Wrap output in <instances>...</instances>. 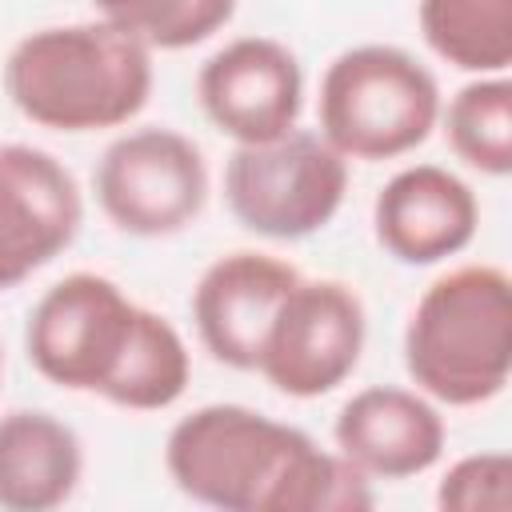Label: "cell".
<instances>
[{"instance_id": "cell-1", "label": "cell", "mask_w": 512, "mask_h": 512, "mask_svg": "<svg viewBox=\"0 0 512 512\" xmlns=\"http://www.w3.org/2000/svg\"><path fill=\"white\" fill-rule=\"evenodd\" d=\"M172 484L220 512H368L372 476L244 404H204L164 444Z\"/></svg>"}, {"instance_id": "cell-2", "label": "cell", "mask_w": 512, "mask_h": 512, "mask_svg": "<svg viewBox=\"0 0 512 512\" xmlns=\"http://www.w3.org/2000/svg\"><path fill=\"white\" fill-rule=\"evenodd\" d=\"M24 348L44 380L132 412L176 404L192 376L184 336L96 272H72L36 300Z\"/></svg>"}, {"instance_id": "cell-3", "label": "cell", "mask_w": 512, "mask_h": 512, "mask_svg": "<svg viewBox=\"0 0 512 512\" xmlns=\"http://www.w3.org/2000/svg\"><path fill=\"white\" fill-rule=\"evenodd\" d=\"M16 112L52 132L128 124L152 96V48L108 20L28 32L4 60Z\"/></svg>"}, {"instance_id": "cell-4", "label": "cell", "mask_w": 512, "mask_h": 512, "mask_svg": "<svg viewBox=\"0 0 512 512\" xmlns=\"http://www.w3.org/2000/svg\"><path fill=\"white\" fill-rule=\"evenodd\" d=\"M404 368L428 400L472 408L504 392L512 368V280L460 264L432 280L404 328Z\"/></svg>"}, {"instance_id": "cell-5", "label": "cell", "mask_w": 512, "mask_h": 512, "mask_svg": "<svg viewBox=\"0 0 512 512\" xmlns=\"http://www.w3.org/2000/svg\"><path fill=\"white\" fill-rule=\"evenodd\" d=\"M320 136L344 160H396L440 120L436 76L396 44L340 52L320 76Z\"/></svg>"}, {"instance_id": "cell-6", "label": "cell", "mask_w": 512, "mask_h": 512, "mask_svg": "<svg viewBox=\"0 0 512 512\" xmlns=\"http://www.w3.org/2000/svg\"><path fill=\"white\" fill-rule=\"evenodd\" d=\"M348 160L320 136L292 128L264 144H236L224 168L232 216L268 240H304L344 204Z\"/></svg>"}, {"instance_id": "cell-7", "label": "cell", "mask_w": 512, "mask_h": 512, "mask_svg": "<svg viewBox=\"0 0 512 512\" xmlns=\"http://www.w3.org/2000/svg\"><path fill=\"white\" fill-rule=\"evenodd\" d=\"M92 188L120 232L172 236L204 212L208 164L184 132L148 124L104 148Z\"/></svg>"}, {"instance_id": "cell-8", "label": "cell", "mask_w": 512, "mask_h": 512, "mask_svg": "<svg viewBox=\"0 0 512 512\" xmlns=\"http://www.w3.org/2000/svg\"><path fill=\"white\" fill-rule=\"evenodd\" d=\"M368 316L344 280H296L276 304L260 340L256 372L284 396L312 400L332 392L360 364Z\"/></svg>"}, {"instance_id": "cell-9", "label": "cell", "mask_w": 512, "mask_h": 512, "mask_svg": "<svg viewBox=\"0 0 512 512\" xmlns=\"http://www.w3.org/2000/svg\"><path fill=\"white\" fill-rule=\"evenodd\" d=\"M196 96L224 136L236 144H264L296 128L304 72L288 44L272 36H240L200 64Z\"/></svg>"}, {"instance_id": "cell-10", "label": "cell", "mask_w": 512, "mask_h": 512, "mask_svg": "<svg viewBox=\"0 0 512 512\" xmlns=\"http://www.w3.org/2000/svg\"><path fill=\"white\" fill-rule=\"evenodd\" d=\"M76 176L44 148H0V292L52 264L80 232Z\"/></svg>"}, {"instance_id": "cell-11", "label": "cell", "mask_w": 512, "mask_h": 512, "mask_svg": "<svg viewBox=\"0 0 512 512\" xmlns=\"http://www.w3.org/2000/svg\"><path fill=\"white\" fill-rule=\"evenodd\" d=\"M296 280L300 272L268 252H228L212 260L192 288V324L212 360L256 372L268 320Z\"/></svg>"}, {"instance_id": "cell-12", "label": "cell", "mask_w": 512, "mask_h": 512, "mask_svg": "<svg viewBox=\"0 0 512 512\" xmlns=\"http://www.w3.org/2000/svg\"><path fill=\"white\" fill-rule=\"evenodd\" d=\"M476 192L440 164L400 168L372 204L376 244L400 264H440L476 236Z\"/></svg>"}, {"instance_id": "cell-13", "label": "cell", "mask_w": 512, "mask_h": 512, "mask_svg": "<svg viewBox=\"0 0 512 512\" xmlns=\"http://www.w3.org/2000/svg\"><path fill=\"white\" fill-rule=\"evenodd\" d=\"M336 452L364 476L404 480L428 472L444 456V416L412 388L372 384L344 400L332 424Z\"/></svg>"}, {"instance_id": "cell-14", "label": "cell", "mask_w": 512, "mask_h": 512, "mask_svg": "<svg viewBox=\"0 0 512 512\" xmlns=\"http://www.w3.org/2000/svg\"><path fill=\"white\" fill-rule=\"evenodd\" d=\"M84 476L80 436L44 408H12L0 416V508H60Z\"/></svg>"}, {"instance_id": "cell-15", "label": "cell", "mask_w": 512, "mask_h": 512, "mask_svg": "<svg viewBox=\"0 0 512 512\" xmlns=\"http://www.w3.org/2000/svg\"><path fill=\"white\" fill-rule=\"evenodd\" d=\"M424 44L460 72L504 76L512 64V0H420Z\"/></svg>"}, {"instance_id": "cell-16", "label": "cell", "mask_w": 512, "mask_h": 512, "mask_svg": "<svg viewBox=\"0 0 512 512\" xmlns=\"http://www.w3.org/2000/svg\"><path fill=\"white\" fill-rule=\"evenodd\" d=\"M444 116L448 148L484 176L512 172V84L504 76H480L464 84Z\"/></svg>"}, {"instance_id": "cell-17", "label": "cell", "mask_w": 512, "mask_h": 512, "mask_svg": "<svg viewBox=\"0 0 512 512\" xmlns=\"http://www.w3.org/2000/svg\"><path fill=\"white\" fill-rule=\"evenodd\" d=\"M100 20L132 32L148 48L180 52L220 32L236 0H96Z\"/></svg>"}, {"instance_id": "cell-18", "label": "cell", "mask_w": 512, "mask_h": 512, "mask_svg": "<svg viewBox=\"0 0 512 512\" xmlns=\"http://www.w3.org/2000/svg\"><path fill=\"white\" fill-rule=\"evenodd\" d=\"M436 508L444 512H508L512 508V460L504 452H472L456 460L440 488Z\"/></svg>"}, {"instance_id": "cell-19", "label": "cell", "mask_w": 512, "mask_h": 512, "mask_svg": "<svg viewBox=\"0 0 512 512\" xmlns=\"http://www.w3.org/2000/svg\"><path fill=\"white\" fill-rule=\"evenodd\" d=\"M0 372H4V352H0Z\"/></svg>"}]
</instances>
